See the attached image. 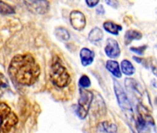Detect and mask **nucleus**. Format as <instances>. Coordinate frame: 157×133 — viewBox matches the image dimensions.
Instances as JSON below:
<instances>
[{"label": "nucleus", "instance_id": "1", "mask_svg": "<svg viewBox=\"0 0 157 133\" xmlns=\"http://www.w3.org/2000/svg\"><path fill=\"white\" fill-rule=\"evenodd\" d=\"M11 79L19 84L30 86L39 79L41 70L34 57L30 54L15 55L9 68Z\"/></svg>", "mask_w": 157, "mask_h": 133}, {"label": "nucleus", "instance_id": "2", "mask_svg": "<svg viewBox=\"0 0 157 133\" xmlns=\"http://www.w3.org/2000/svg\"><path fill=\"white\" fill-rule=\"evenodd\" d=\"M50 79L52 83L59 89L67 87L71 81L67 70L61 63L58 56H55L52 61L50 70Z\"/></svg>", "mask_w": 157, "mask_h": 133}, {"label": "nucleus", "instance_id": "3", "mask_svg": "<svg viewBox=\"0 0 157 133\" xmlns=\"http://www.w3.org/2000/svg\"><path fill=\"white\" fill-rule=\"evenodd\" d=\"M19 117L6 103H0V133H15Z\"/></svg>", "mask_w": 157, "mask_h": 133}, {"label": "nucleus", "instance_id": "4", "mask_svg": "<svg viewBox=\"0 0 157 133\" xmlns=\"http://www.w3.org/2000/svg\"><path fill=\"white\" fill-rule=\"evenodd\" d=\"M94 101V94L92 92L81 88L80 89V98L76 107V114L81 119H85L88 116L89 110Z\"/></svg>", "mask_w": 157, "mask_h": 133}, {"label": "nucleus", "instance_id": "5", "mask_svg": "<svg viewBox=\"0 0 157 133\" xmlns=\"http://www.w3.org/2000/svg\"><path fill=\"white\" fill-rule=\"evenodd\" d=\"M114 89H115V93L118 102V104L120 106V108L123 110V112L125 113V115L127 116V117L128 119H133L134 118V115H133V108L132 105L124 91V89L122 88V86L117 82V80H114Z\"/></svg>", "mask_w": 157, "mask_h": 133}, {"label": "nucleus", "instance_id": "6", "mask_svg": "<svg viewBox=\"0 0 157 133\" xmlns=\"http://www.w3.org/2000/svg\"><path fill=\"white\" fill-rule=\"evenodd\" d=\"M23 2L27 9L34 14L43 15L49 10V3L47 0H23Z\"/></svg>", "mask_w": 157, "mask_h": 133}, {"label": "nucleus", "instance_id": "7", "mask_svg": "<svg viewBox=\"0 0 157 133\" xmlns=\"http://www.w3.org/2000/svg\"><path fill=\"white\" fill-rule=\"evenodd\" d=\"M71 26L77 31H82L86 26V18L84 14L78 10H73L69 15Z\"/></svg>", "mask_w": 157, "mask_h": 133}, {"label": "nucleus", "instance_id": "8", "mask_svg": "<svg viewBox=\"0 0 157 133\" xmlns=\"http://www.w3.org/2000/svg\"><path fill=\"white\" fill-rule=\"evenodd\" d=\"M105 52V55L109 58H112V59L117 58L120 55V47H119L118 43L113 38H108L106 40Z\"/></svg>", "mask_w": 157, "mask_h": 133}, {"label": "nucleus", "instance_id": "9", "mask_svg": "<svg viewBox=\"0 0 157 133\" xmlns=\"http://www.w3.org/2000/svg\"><path fill=\"white\" fill-rule=\"evenodd\" d=\"M137 111H138V116H140L143 119V121L146 123V125L149 128L150 127L155 128L154 120H153L151 115L150 114L149 110L142 104H139L137 105Z\"/></svg>", "mask_w": 157, "mask_h": 133}, {"label": "nucleus", "instance_id": "10", "mask_svg": "<svg viewBox=\"0 0 157 133\" xmlns=\"http://www.w3.org/2000/svg\"><path fill=\"white\" fill-rule=\"evenodd\" d=\"M80 56H81V62L83 66H88L93 64L95 54L93 50L89 48H82L80 52Z\"/></svg>", "mask_w": 157, "mask_h": 133}, {"label": "nucleus", "instance_id": "11", "mask_svg": "<svg viewBox=\"0 0 157 133\" xmlns=\"http://www.w3.org/2000/svg\"><path fill=\"white\" fill-rule=\"evenodd\" d=\"M96 133H118L117 127L110 121H103L97 125Z\"/></svg>", "mask_w": 157, "mask_h": 133}, {"label": "nucleus", "instance_id": "12", "mask_svg": "<svg viewBox=\"0 0 157 133\" xmlns=\"http://www.w3.org/2000/svg\"><path fill=\"white\" fill-rule=\"evenodd\" d=\"M106 70L116 78L120 79L122 76V71L119 66V64L115 60H107L105 63Z\"/></svg>", "mask_w": 157, "mask_h": 133}, {"label": "nucleus", "instance_id": "13", "mask_svg": "<svg viewBox=\"0 0 157 133\" xmlns=\"http://www.w3.org/2000/svg\"><path fill=\"white\" fill-rule=\"evenodd\" d=\"M103 27H104V29L107 32H109L111 34H114V35H117L119 33V32L122 30V26L121 25L117 24V23H115L114 21H105L103 24Z\"/></svg>", "mask_w": 157, "mask_h": 133}, {"label": "nucleus", "instance_id": "14", "mask_svg": "<svg viewBox=\"0 0 157 133\" xmlns=\"http://www.w3.org/2000/svg\"><path fill=\"white\" fill-rule=\"evenodd\" d=\"M103 36H104V34H103L102 30L99 29L98 27H95L90 32L89 36H88V40L93 44H98L102 41Z\"/></svg>", "mask_w": 157, "mask_h": 133}, {"label": "nucleus", "instance_id": "15", "mask_svg": "<svg viewBox=\"0 0 157 133\" xmlns=\"http://www.w3.org/2000/svg\"><path fill=\"white\" fill-rule=\"evenodd\" d=\"M142 34L137 30H128L125 33V44H129L132 41L141 39Z\"/></svg>", "mask_w": 157, "mask_h": 133}, {"label": "nucleus", "instance_id": "16", "mask_svg": "<svg viewBox=\"0 0 157 133\" xmlns=\"http://www.w3.org/2000/svg\"><path fill=\"white\" fill-rule=\"evenodd\" d=\"M120 69L123 74H125L126 76H132L135 72V68L133 66V65L131 64L130 61L125 59L121 62L120 64Z\"/></svg>", "mask_w": 157, "mask_h": 133}, {"label": "nucleus", "instance_id": "17", "mask_svg": "<svg viewBox=\"0 0 157 133\" xmlns=\"http://www.w3.org/2000/svg\"><path fill=\"white\" fill-rule=\"evenodd\" d=\"M125 83H126V87L128 88V90H129L130 92H133V93H134L135 95H137L138 98H140V97L141 96L140 87H139V85L135 82L134 80H132V79H126Z\"/></svg>", "mask_w": 157, "mask_h": 133}, {"label": "nucleus", "instance_id": "18", "mask_svg": "<svg viewBox=\"0 0 157 133\" xmlns=\"http://www.w3.org/2000/svg\"><path fill=\"white\" fill-rule=\"evenodd\" d=\"M55 34H56V36L59 40L64 41V42L69 40V38H70L69 32H67V29H65V28H63V27H58V28H56V31H55Z\"/></svg>", "mask_w": 157, "mask_h": 133}, {"label": "nucleus", "instance_id": "19", "mask_svg": "<svg viewBox=\"0 0 157 133\" xmlns=\"http://www.w3.org/2000/svg\"><path fill=\"white\" fill-rule=\"evenodd\" d=\"M0 14L1 15H11L15 14V10L9 4L0 0Z\"/></svg>", "mask_w": 157, "mask_h": 133}, {"label": "nucleus", "instance_id": "20", "mask_svg": "<svg viewBox=\"0 0 157 133\" xmlns=\"http://www.w3.org/2000/svg\"><path fill=\"white\" fill-rule=\"evenodd\" d=\"M8 89H9V82L6 77L2 73H0V98L3 96V94L6 93Z\"/></svg>", "mask_w": 157, "mask_h": 133}, {"label": "nucleus", "instance_id": "21", "mask_svg": "<svg viewBox=\"0 0 157 133\" xmlns=\"http://www.w3.org/2000/svg\"><path fill=\"white\" fill-rule=\"evenodd\" d=\"M78 84H80L81 88H89L91 86V80L88 76L86 75H82L80 78V81H78Z\"/></svg>", "mask_w": 157, "mask_h": 133}, {"label": "nucleus", "instance_id": "22", "mask_svg": "<svg viewBox=\"0 0 157 133\" xmlns=\"http://www.w3.org/2000/svg\"><path fill=\"white\" fill-rule=\"evenodd\" d=\"M147 49V45H140V46H135V47H130V50L133 52V53H135V54H137V55H142L143 54H144V52H145V50Z\"/></svg>", "mask_w": 157, "mask_h": 133}, {"label": "nucleus", "instance_id": "23", "mask_svg": "<svg viewBox=\"0 0 157 133\" xmlns=\"http://www.w3.org/2000/svg\"><path fill=\"white\" fill-rule=\"evenodd\" d=\"M100 0H85V2L89 8H94L98 5Z\"/></svg>", "mask_w": 157, "mask_h": 133}, {"label": "nucleus", "instance_id": "24", "mask_svg": "<svg viewBox=\"0 0 157 133\" xmlns=\"http://www.w3.org/2000/svg\"><path fill=\"white\" fill-rule=\"evenodd\" d=\"M105 3L108 6H110V7H112L114 9H117V6H118V1H117V0H105Z\"/></svg>", "mask_w": 157, "mask_h": 133}, {"label": "nucleus", "instance_id": "25", "mask_svg": "<svg viewBox=\"0 0 157 133\" xmlns=\"http://www.w3.org/2000/svg\"><path fill=\"white\" fill-rule=\"evenodd\" d=\"M96 13H97L98 15H103V14L105 13V10H104L103 6H99V7L97 8V10H96Z\"/></svg>", "mask_w": 157, "mask_h": 133}]
</instances>
